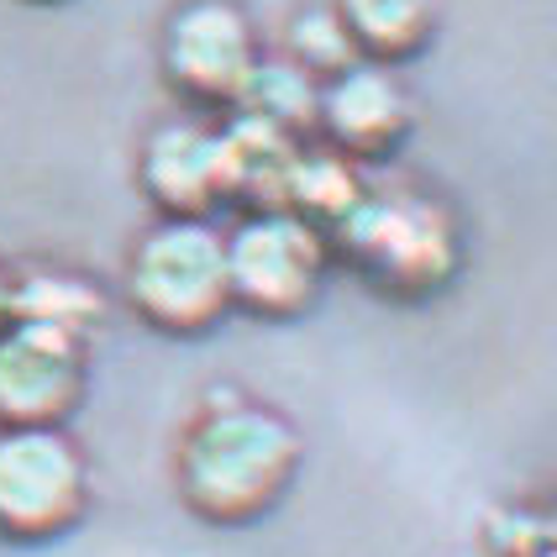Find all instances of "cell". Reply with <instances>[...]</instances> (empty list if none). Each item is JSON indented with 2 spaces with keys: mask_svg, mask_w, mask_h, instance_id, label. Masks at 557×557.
Listing matches in <instances>:
<instances>
[{
  "mask_svg": "<svg viewBox=\"0 0 557 557\" xmlns=\"http://www.w3.org/2000/svg\"><path fill=\"white\" fill-rule=\"evenodd\" d=\"M95 295L85 284H74V278H27V284H16V321H27V326H53V332H69V337H79V326L95 315Z\"/></svg>",
  "mask_w": 557,
  "mask_h": 557,
  "instance_id": "13",
  "label": "cell"
},
{
  "mask_svg": "<svg viewBox=\"0 0 557 557\" xmlns=\"http://www.w3.org/2000/svg\"><path fill=\"white\" fill-rule=\"evenodd\" d=\"M300 458L295 432L269 410H221L185 447V495L211 521H252L269 510Z\"/></svg>",
  "mask_w": 557,
  "mask_h": 557,
  "instance_id": "2",
  "label": "cell"
},
{
  "mask_svg": "<svg viewBox=\"0 0 557 557\" xmlns=\"http://www.w3.org/2000/svg\"><path fill=\"white\" fill-rule=\"evenodd\" d=\"M315 122L326 126V137L342 158H379L405 137L410 106H405V90L395 85L389 69L352 63L321 90Z\"/></svg>",
  "mask_w": 557,
  "mask_h": 557,
  "instance_id": "9",
  "label": "cell"
},
{
  "mask_svg": "<svg viewBox=\"0 0 557 557\" xmlns=\"http://www.w3.org/2000/svg\"><path fill=\"white\" fill-rule=\"evenodd\" d=\"M163 69L174 90H185L200 106H237L258 74L252 32L237 5L226 0H189L169 22L163 37Z\"/></svg>",
  "mask_w": 557,
  "mask_h": 557,
  "instance_id": "6",
  "label": "cell"
},
{
  "mask_svg": "<svg viewBox=\"0 0 557 557\" xmlns=\"http://www.w3.org/2000/svg\"><path fill=\"white\" fill-rule=\"evenodd\" d=\"M243 100L252 106L258 122L278 126V132L289 137V132H300V126L315 122L321 90H315V79H310L306 69H295V63H258V74H252V85Z\"/></svg>",
  "mask_w": 557,
  "mask_h": 557,
  "instance_id": "12",
  "label": "cell"
},
{
  "mask_svg": "<svg viewBox=\"0 0 557 557\" xmlns=\"http://www.w3.org/2000/svg\"><path fill=\"white\" fill-rule=\"evenodd\" d=\"M79 395V337L16 321L0 332V421L11 432H48Z\"/></svg>",
  "mask_w": 557,
  "mask_h": 557,
  "instance_id": "7",
  "label": "cell"
},
{
  "mask_svg": "<svg viewBox=\"0 0 557 557\" xmlns=\"http://www.w3.org/2000/svg\"><path fill=\"white\" fill-rule=\"evenodd\" d=\"M358 200H363V195H358V180H352V163L342 153H295L289 158L278 211L310 221V226L321 232V226H337Z\"/></svg>",
  "mask_w": 557,
  "mask_h": 557,
  "instance_id": "11",
  "label": "cell"
},
{
  "mask_svg": "<svg viewBox=\"0 0 557 557\" xmlns=\"http://www.w3.org/2000/svg\"><path fill=\"white\" fill-rule=\"evenodd\" d=\"M85 505V468L59 432L0 436V531L5 536H53Z\"/></svg>",
  "mask_w": 557,
  "mask_h": 557,
  "instance_id": "5",
  "label": "cell"
},
{
  "mask_svg": "<svg viewBox=\"0 0 557 557\" xmlns=\"http://www.w3.org/2000/svg\"><path fill=\"white\" fill-rule=\"evenodd\" d=\"M337 22L352 48L384 69L426 48V37L436 32V0H342Z\"/></svg>",
  "mask_w": 557,
  "mask_h": 557,
  "instance_id": "10",
  "label": "cell"
},
{
  "mask_svg": "<svg viewBox=\"0 0 557 557\" xmlns=\"http://www.w3.org/2000/svg\"><path fill=\"white\" fill-rule=\"evenodd\" d=\"M11 321H16V284L0 274V332H5Z\"/></svg>",
  "mask_w": 557,
  "mask_h": 557,
  "instance_id": "15",
  "label": "cell"
},
{
  "mask_svg": "<svg viewBox=\"0 0 557 557\" xmlns=\"http://www.w3.org/2000/svg\"><path fill=\"white\" fill-rule=\"evenodd\" d=\"M295 53H300L295 69H306L310 79H337L342 69L358 63V48L342 32L337 16H300L295 22Z\"/></svg>",
  "mask_w": 557,
  "mask_h": 557,
  "instance_id": "14",
  "label": "cell"
},
{
  "mask_svg": "<svg viewBox=\"0 0 557 557\" xmlns=\"http://www.w3.org/2000/svg\"><path fill=\"white\" fill-rule=\"evenodd\" d=\"M143 185L163 211H174V221H195L216 200L237 195V163H232L226 132L163 126L143 158Z\"/></svg>",
  "mask_w": 557,
  "mask_h": 557,
  "instance_id": "8",
  "label": "cell"
},
{
  "mask_svg": "<svg viewBox=\"0 0 557 557\" xmlns=\"http://www.w3.org/2000/svg\"><path fill=\"white\" fill-rule=\"evenodd\" d=\"M536 557H557V516L553 521H542V553Z\"/></svg>",
  "mask_w": 557,
  "mask_h": 557,
  "instance_id": "16",
  "label": "cell"
},
{
  "mask_svg": "<svg viewBox=\"0 0 557 557\" xmlns=\"http://www.w3.org/2000/svg\"><path fill=\"white\" fill-rule=\"evenodd\" d=\"M326 269V243L310 221L289 211H263L243 221V232L226 243V284L232 300L258 315H295L310 306Z\"/></svg>",
  "mask_w": 557,
  "mask_h": 557,
  "instance_id": "4",
  "label": "cell"
},
{
  "mask_svg": "<svg viewBox=\"0 0 557 557\" xmlns=\"http://www.w3.org/2000/svg\"><path fill=\"white\" fill-rule=\"evenodd\" d=\"M337 252L369 278L379 295L421 300L458 274V232L453 216L426 195H369L332 226Z\"/></svg>",
  "mask_w": 557,
  "mask_h": 557,
  "instance_id": "1",
  "label": "cell"
},
{
  "mask_svg": "<svg viewBox=\"0 0 557 557\" xmlns=\"http://www.w3.org/2000/svg\"><path fill=\"white\" fill-rule=\"evenodd\" d=\"M132 300L163 332H200L232 306L226 243L200 221H169L132 258Z\"/></svg>",
  "mask_w": 557,
  "mask_h": 557,
  "instance_id": "3",
  "label": "cell"
}]
</instances>
